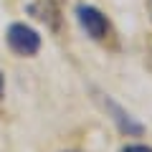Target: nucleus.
Segmentation results:
<instances>
[{
    "label": "nucleus",
    "mask_w": 152,
    "mask_h": 152,
    "mask_svg": "<svg viewBox=\"0 0 152 152\" xmlns=\"http://www.w3.org/2000/svg\"><path fill=\"white\" fill-rule=\"evenodd\" d=\"M66 152H79V150H66Z\"/></svg>",
    "instance_id": "6e6552de"
},
{
    "label": "nucleus",
    "mask_w": 152,
    "mask_h": 152,
    "mask_svg": "<svg viewBox=\"0 0 152 152\" xmlns=\"http://www.w3.org/2000/svg\"><path fill=\"white\" fill-rule=\"evenodd\" d=\"M74 13H76V20H79L81 31L86 33L91 41H96V43H104V41L112 36V23H109V18L104 15V13L99 10L96 5L79 3Z\"/></svg>",
    "instance_id": "f257e3e1"
},
{
    "label": "nucleus",
    "mask_w": 152,
    "mask_h": 152,
    "mask_svg": "<svg viewBox=\"0 0 152 152\" xmlns=\"http://www.w3.org/2000/svg\"><path fill=\"white\" fill-rule=\"evenodd\" d=\"M99 99H102L104 109L109 112V117L114 119V124H117V129H119L122 134H127V137H142V134H145V124H142L137 117H132V112H127L114 96H109V94H99Z\"/></svg>",
    "instance_id": "7ed1b4c3"
},
{
    "label": "nucleus",
    "mask_w": 152,
    "mask_h": 152,
    "mask_svg": "<svg viewBox=\"0 0 152 152\" xmlns=\"http://www.w3.org/2000/svg\"><path fill=\"white\" fill-rule=\"evenodd\" d=\"M3 91H5V76H3V71H0V99H3Z\"/></svg>",
    "instance_id": "423d86ee"
},
{
    "label": "nucleus",
    "mask_w": 152,
    "mask_h": 152,
    "mask_svg": "<svg viewBox=\"0 0 152 152\" xmlns=\"http://www.w3.org/2000/svg\"><path fill=\"white\" fill-rule=\"evenodd\" d=\"M147 10H150V15H152V0H147Z\"/></svg>",
    "instance_id": "0eeeda50"
},
{
    "label": "nucleus",
    "mask_w": 152,
    "mask_h": 152,
    "mask_svg": "<svg viewBox=\"0 0 152 152\" xmlns=\"http://www.w3.org/2000/svg\"><path fill=\"white\" fill-rule=\"evenodd\" d=\"M119 152H152V147L142 145V142H129V145H124Z\"/></svg>",
    "instance_id": "39448f33"
},
{
    "label": "nucleus",
    "mask_w": 152,
    "mask_h": 152,
    "mask_svg": "<svg viewBox=\"0 0 152 152\" xmlns=\"http://www.w3.org/2000/svg\"><path fill=\"white\" fill-rule=\"evenodd\" d=\"M5 41H8V48L18 56H36L41 51V43H43L41 33L28 23H10L5 31Z\"/></svg>",
    "instance_id": "f03ea898"
},
{
    "label": "nucleus",
    "mask_w": 152,
    "mask_h": 152,
    "mask_svg": "<svg viewBox=\"0 0 152 152\" xmlns=\"http://www.w3.org/2000/svg\"><path fill=\"white\" fill-rule=\"evenodd\" d=\"M28 13L33 18H38L41 23H46L48 28H53V31L61 26V10L53 0H36V3L28 5Z\"/></svg>",
    "instance_id": "20e7f679"
}]
</instances>
